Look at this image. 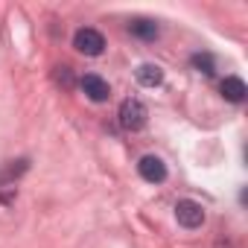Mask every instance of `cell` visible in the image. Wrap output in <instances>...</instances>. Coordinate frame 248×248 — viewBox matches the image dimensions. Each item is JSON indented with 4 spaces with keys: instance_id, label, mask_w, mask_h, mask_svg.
Returning <instances> with one entry per match:
<instances>
[{
    "instance_id": "cell-9",
    "label": "cell",
    "mask_w": 248,
    "mask_h": 248,
    "mask_svg": "<svg viewBox=\"0 0 248 248\" xmlns=\"http://www.w3.org/2000/svg\"><path fill=\"white\" fill-rule=\"evenodd\" d=\"M190 64H193L199 73H204V76H213V73H216V64H213V56H210V53H196V56L190 59Z\"/></svg>"
},
{
    "instance_id": "cell-3",
    "label": "cell",
    "mask_w": 248,
    "mask_h": 248,
    "mask_svg": "<svg viewBox=\"0 0 248 248\" xmlns=\"http://www.w3.org/2000/svg\"><path fill=\"white\" fill-rule=\"evenodd\" d=\"M175 219H178L181 228L196 231V228L204 225V207H202L199 202H193V199H181V202L175 204Z\"/></svg>"
},
{
    "instance_id": "cell-5",
    "label": "cell",
    "mask_w": 248,
    "mask_h": 248,
    "mask_svg": "<svg viewBox=\"0 0 248 248\" xmlns=\"http://www.w3.org/2000/svg\"><path fill=\"white\" fill-rule=\"evenodd\" d=\"M79 88H82V93H85L91 102H105V99L111 96L108 82H105L102 76H96V73H85V76L79 79Z\"/></svg>"
},
{
    "instance_id": "cell-6",
    "label": "cell",
    "mask_w": 248,
    "mask_h": 248,
    "mask_svg": "<svg viewBox=\"0 0 248 248\" xmlns=\"http://www.w3.org/2000/svg\"><path fill=\"white\" fill-rule=\"evenodd\" d=\"M219 91H222V96H225L228 102H242V99L248 96V88H245V82H242L239 76H225L222 85H219Z\"/></svg>"
},
{
    "instance_id": "cell-7",
    "label": "cell",
    "mask_w": 248,
    "mask_h": 248,
    "mask_svg": "<svg viewBox=\"0 0 248 248\" xmlns=\"http://www.w3.org/2000/svg\"><path fill=\"white\" fill-rule=\"evenodd\" d=\"M129 32H132L135 38H143V41H155V38L161 35V27H158L155 21H149V18H135V21L129 24Z\"/></svg>"
},
{
    "instance_id": "cell-11",
    "label": "cell",
    "mask_w": 248,
    "mask_h": 248,
    "mask_svg": "<svg viewBox=\"0 0 248 248\" xmlns=\"http://www.w3.org/2000/svg\"><path fill=\"white\" fill-rule=\"evenodd\" d=\"M59 73H56V79L59 82H64V88H70V67H56Z\"/></svg>"
},
{
    "instance_id": "cell-4",
    "label": "cell",
    "mask_w": 248,
    "mask_h": 248,
    "mask_svg": "<svg viewBox=\"0 0 248 248\" xmlns=\"http://www.w3.org/2000/svg\"><path fill=\"white\" fill-rule=\"evenodd\" d=\"M138 172H140V178L149 181V184H164V181H167V164H164L158 155H143V158L138 161Z\"/></svg>"
},
{
    "instance_id": "cell-2",
    "label": "cell",
    "mask_w": 248,
    "mask_h": 248,
    "mask_svg": "<svg viewBox=\"0 0 248 248\" xmlns=\"http://www.w3.org/2000/svg\"><path fill=\"white\" fill-rule=\"evenodd\" d=\"M73 47L82 53V56H102L105 53V35L99 32V30H93V27H82V30H76V35H73Z\"/></svg>"
},
{
    "instance_id": "cell-10",
    "label": "cell",
    "mask_w": 248,
    "mask_h": 248,
    "mask_svg": "<svg viewBox=\"0 0 248 248\" xmlns=\"http://www.w3.org/2000/svg\"><path fill=\"white\" fill-rule=\"evenodd\" d=\"M21 172H27V161H24V158L18 161V167H6V170H3V175H0V184L9 181V178H18Z\"/></svg>"
},
{
    "instance_id": "cell-1",
    "label": "cell",
    "mask_w": 248,
    "mask_h": 248,
    "mask_svg": "<svg viewBox=\"0 0 248 248\" xmlns=\"http://www.w3.org/2000/svg\"><path fill=\"white\" fill-rule=\"evenodd\" d=\"M117 117H120V126L126 129V132H140V129L146 126V120H149V108H146L140 99L129 96V99L120 102Z\"/></svg>"
},
{
    "instance_id": "cell-8",
    "label": "cell",
    "mask_w": 248,
    "mask_h": 248,
    "mask_svg": "<svg viewBox=\"0 0 248 248\" xmlns=\"http://www.w3.org/2000/svg\"><path fill=\"white\" fill-rule=\"evenodd\" d=\"M135 76H138V82H140L143 88H158V85L164 82V70H161L158 64H152V62H143V64L135 70Z\"/></svg>"
}]
</instances>
